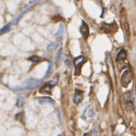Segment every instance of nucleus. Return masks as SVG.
<instances>
[{"label": "nucleus", "mask_w": 136, "mask_h": 136, "mask_svg": "<svg viewBox=\"0 0 136 136\" xmlns=\"http://www.w3.org/2000/svg\"><path fill=\"white\" fill-rule=\"evenodd\" d=\"M58 136H61V135H58Z\"/></svg>", "instance_id": "26"}, {"label": "nucleus", "mask_w": 136, "mask_h": 136, "mask_svg": "<svg viewBox=\"0 0 136 136\" xmlns=\"http://www.w3.org/2000/svg\"><path fill=\"white\" fill-rule=\"evenodd\" d=\"M80 32L85 38H87L89 36V28L88 25L84 22L82 21V25L80 27Z\"/></svg>", "instance_id": "3"}, {"label": "nucleus", "mask_w": 136, "mask_h": 136, "mask_svg": "<svg viewBox=\"0 0 136 136\" xmlns=\"http://www.w3.org/2000/svg\"><path fill=\"white\" fill-rule=\"evenodd\" d=\"M57 47H58L57 44H55V43H50V44H48L47 45V49L49 51H53V50H55Z\"/></svg>", "instance_id": "13"}, {"label": "nucleus", "mask_w": 136, "mask_h": 136, "mask_svg": "<svg viewBox=\"0 0 136 136\" xmlns=\"http://www.w3.org/2000/svg\"><path fill=\"white\" fill-rule=\"evenodd\" d=\"M131 79H132V74L129 70H126L121 76V83L123 86H126L131 82Z\"/></svg>", "instance_id": "2"}, {"label": "nucleus", "mask_w": 136, "mask_h": 136, "mask_svg": "<svg viewBox=\"0 0 136 136\" xmlns=\"http://www.w3.org/2000/svg\"><path fill=\"white\" fill-rule=\"evenodd\" d=\"M83 136H89V133H85V134H84Z\"/></svg>", "instance_id": "24"}, {"label": "nucleus", "mask_w": 136, "mask_h": 136, "mask_svg": "<svg viewBox=\"0 0 136 136\" xmlns=\"http://www.w3.org/2000/svg\"><path fill=\"white\" fill-rule=\"evenodd\" d=\"M51 90H52V86L48 83H47L41 87L39 91L40 93H51Z\"/></svg>", "instance_id": "7"}, {"label": "nucleus", "mask_w": 136, "mask_h": 136, "mask_svg": "<svg viewBox=\"0 0 136 136\" xmlns=\"http://www.w3.org/2000/svg\"><path fill=\"white\" fill-rule=\"evenodd\" d=\"M94 115H95V112H94V111L92 109H89L88 111V116H89V117H90V118L93 117Z\"/></svg>", "instance_id": "20"}, {"label": "nucleus", "mask_w": 136, "mask_h": 136, "mask_svg": "<svg viewBox=\"0 0 136 136\" xmlns=\"http://www.w3.org/2000/svg\"><path fill=\"white\" fill-rule=\"evenodd\" d=\"M9 31H10V26H9V25H6L4 27H2L1 28L2 32H8Z\"/></svg>", "instance_id": "17"}, {"label": "nucleus", "mask_w": 136, "mask_h": 136, "mask_svg": "<svg viewBox=\"0 0 136 136\" xmlns=\"http://www.w3.org/2000/svg\"><path fill=\"white\" fill-rule=\"evenodd\" d=\"M126 58V52L125 49H121L120 52L118 53L117 55V58H116V60H124Z\"/></svg>", "instance_id": "8"}, {"label": "nucleus", "mask_w": 136, "mask_h": 136, "mask_svg": "<svg viewBox=\"0 0 136 136\" xmlns=\"http://www.w3.org/2000/svg\"><path fill=\"white\" fill-rule=\"evenodd\" d=\"M85 61V59L84 56L82 55H80L79 57H77L76 59H75L74 62H75V69H79V68L84 64V62Z\"/></svg>", "instance_id": "5"}, {"label": "nucleus", "mask_w": 136, "mask_h": 136, "mask_svg": "<svg viewBox=\"0 0 136 136\" xmlns=\"http://www.w3.org/2000/svg\"><path fill=\"white\" fill-rule=\"evenodd\" d=\"M0 80H1V75H0Z\"/></svg>", "instance_id": "25"}, {"label": "nucleus", "mask_w": 136, "mask_h": 136, "mask_svg": "<svg viewBox=\"0 0 136 136\" xmlns=\"http://www.w3.org/2000/svg\"><path fill=\"white\" fill-rule=\"evenodd\" d=\"M52 63H49V65H48V69L46 71V73H45V77L47 78L50 75V74L52 73Z\"/></svg>", "instance_id": "14"}, {"label": "nucleus", "mask_w": 136, "mask_h": 136, "mask_svg": "<svg viewBox=\"0 0 136 136\" xmlns=\"http://www.w3.org/2000/svg\"><path fill=\"white\" fill-rule=\"evenodd\" d=\"M22 15H20L19 16H18V17H16V18H14L13 20H12V25L13 26H16L17 24H18V22H19V20H20L21 19V18H22Z\"/></svg>", "instance_id": "16"}, {"label": "nucleus", "mask_w": 136, "mask_h": 136, "mask_svg": "<svg viewBox=\"0 0 136 136\" xmlns=\"http://www.w3.org/2000/svg\"><path fill=\"white\" fill-rule=\"evenodd\" d=\"M82 99H83V95H82V91L80 90H75V94L74 96V102L75 104H79L81 101H82Z\"/></svg>", "instance_id": "4"}, {"label": "nucleus", "mask_w": 136, "mask_h": 136, "mask_svg": "<svg viewBox=\"0 0 136 136\" xmlns=\"http://www.w3.org/2000/svg\"><path fill=\"white\" fill-rule=\"evenodd\" d=\"M36 1V0H29V3H30V4H32V3L35 2Z\"/></svg>", "instance_id": "23"}, {"label": "nucleus", "mask_w": 136, "mask_h": 136, "mask_svg": "<svg viewBox=\"0 0 136 136\" xmlns=\"http://www.w3.org/2000/svg\"><path fill=\"white\" fill-rule=\"evenodd\" d=\"M28 60H29L32 62H38L42 60V58H40L38 55H32L29 58H28Z\"/></svg>", "instance_id": "11"}, {"label": "nucleus", "mask_w": 136, "mask_h": 136, "mask_svg": "<svg viewBox=\"0 0 136 136\" xmlns=\"http://www.w3.org/2000/svg\"><path fill=\"white\" fill-rule=\"evenodd\" d=\"M98 132H99V127L94 128L91 131V133H92V135H93V136H96L97 134H98Z\"/></svg>", "instance_id": "19"}, {"label": "nucleus", "mask_w": 136, "mask_h": 136, "mask_svg": "<svg viewBox=\"0 0 136 136\" xmlns=\"http://www.w3.org/2000/svg\"><path fill=\"white\" fill-rule=\"evenodd\" d=\"M125 101H130V99H131V92L130 91H126L125 93Z\"/></svg>", "instance_id": "18"}, {"label": "nucleus", "mask_w": 136, "mask_h": 136, "mask_svg": "<svg viewBox=\"0 0 136 136\" xmlns=\"http://www.w3.org/2000/svg\"><path fill=\"white\" fill-rule=\"evenodd\" d=\"M66 66L69 68V69H72V64H73V62H72V60H71L70 59H67L65 62Z\"/></svg>", "instance_id": "15"}, {"label": "nucleus", "mask_w": 136, "mask_h": 136, "mask_svg": "<svg viewBox=\"0 0 136 136\" xmlns=\"http://www.w3.org/2000/svg\"><path fill=\"white\" fill-rule=\"evenodd\" d=\"M62 48H60V49L58 51L57 54H56V57H55V61L57 63H59L62 59Z\"/></svg>", "instance_id": "12"}, {"label": "nucleus", "mask_w": 136, "mask_h": 136, "mask_svg": "<svg viewBox=\"0 0 136 136\" xmlns=\"http://www.w3.org/2000/svg\"><path fill=\"white\" fill-rule=\"evenodd\" d=\"M134 107H135V110L136 112V92L134 93Z\"/></svg>", "instance_id": "22"}, {"label": "nucleus", "mask_w": 136, "mask_h": 136, "mask_svg": "<svg viewBox=\"0 0 136 136\" xmlns=\"http://www.w3.org/2000/svg\"><path fill=\"white\" fill-rule=\"evenodd\" d=\"M42 80H36L34 79H28L25 82V89L28 90H31L36 89V87L40 85L42 83Z\"/></svg>", "instance_id": "1"}, {"label": "nucleus", "mask_w": 136, "mask_h": 136, "mask_svg": "<svg viewBox=\"0 0 136 136\" xmlns=\"http://www.w3.org/2000/svg\"><path fill=\"white\" fill-rule=\"evenodd\" d=\"M57 82H58V81L57 80H55V81H50V82H48V83L52 87H53V86H55V85H57Z\"/></svg>", "instance_id": "21"}, {"label": "nucleus", "mask_w": 136, "mask_h": 136, "mask_svg": "<svg viewBox=\"0 0 136 136\" xmlns=\"http://www.w3.org/2000/svg\"><path fill=\"white\" fill-rule=\"evenodd\" d=\"M63 31H64V27H63L62 25H59V27H58V29L57 32L55 35V39L57 41H61L62 38V35H63Z\"/></svg>", "instance_id": "6"}, {"label": "nucleus", "mask_w": 136, "mask_h": 136, "mask_svg": "<svg viewBox=\"0 0 136 136\" xmlns=\"http://www.w3.org/2000/svg\"><path fill=\"white\" fill-rule=\"evenodd\" d=\"M38 102L42 105L44 104H48V103H52L53 100L51 98H48V97H43V98H40V99L38 100Z\"/></svg>", "instance_id": "9"}, {"label": "nucleus", "mask_w": 136, "mask_h": 136, "mask_svg": "<svg viewBox=\"0 0 136 136\" xmlns=\"http://www.w3.org/2000/svg\"><path fill=\"white\" fill-rule=\"evenodd\" d=\"M25 97L26 95H22L18 97V99L16 101V106L18 107V108H20V107L22 106L23 105V102H24V99H25Z\"/></svg>", "instance_id": "10"}]
</instances>
